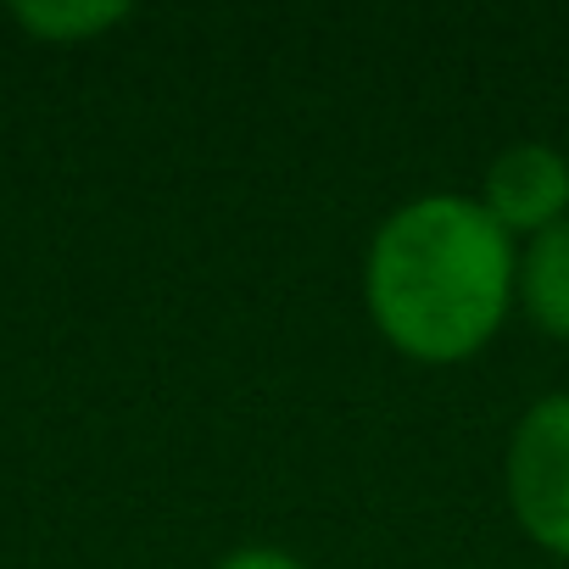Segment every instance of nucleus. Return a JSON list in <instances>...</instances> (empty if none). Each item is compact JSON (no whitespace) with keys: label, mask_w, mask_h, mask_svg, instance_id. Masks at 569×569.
Returning <instances> with one entry per match:
<instances>
[{"label":"nucleus","mask_w":569,"mask_h":569,"mask_svg":"<svg viewBox=\"0 0 569 569\" xmlns=\"http://www.w3.org/2000/svg\"><path fill=\"white\" fill-rule=\"evenodd\" d=\"M519 284L513 234L480 196L430 190L402 201L369 240L363 302L375 330L413 363H463L508 319Z\"/></svg>","instance_id":"f257e3e1"},{"label":"nucleus","mask_w":569,"mask_h":569,"mask_svg":"<svg viewBox=\"0 0 569 569\" xmlns=\"http://www.w3.org/2000/svg\"><path fill=\"white\" fill-rule=\"evenodd\" d=\"M502 486L519 530L569 558V391H552L530 402L508 436Z\"/></svg>","instance_id":"f03ea898"},{"label":"nucleus","mask_w":569,"mask_h":569,"mask_svg":"<svg viewBox=\"0 0 569 569\" xmlns=\"http://www.w3.org/2000/svg\"><path fill=\"white\" fill-rule=\"evenodd\" d=\"M480 207L519 240L569 218V157L547 140H513L497 151L480 184Z\"/></svg>","instance_id":"7ed1b4c3"},{"label":"nucleus","mask_w":569,"mask_h":569,"mask_svg":"<svg viewBox=\"0 0 569 569\" xmlns=\"http://www.w3.org/2000/svg\"><path fill=\"white\" fill-rule=\"evenodd\" d=\"M513 297L525 302L530 325L569 341V218L530 234L525 257H519V284Z\"/></svg>","instance_id":"20e7f679"},{"label":"nucleus","mask_w":569,"mask_h":569,"mask_svg":"<svg viewBox=\"0 0 569 569\" xmlns=\"http://www.w3.org/2000/svg\"><path fill=\"white\" fill-rule=\"evenodd\" d=\"M12 18L46 46H84L129 23V7H118V0H23V7H12Z\"/></svg>","instance_id":"39448f33"},{"label":"nucleus","mask_w":569,"mask_h":569,"mask_svg":"<svg viewBox=\"0 0 569 569\" xmlns=\"http://www.w3.org/2000/svg\"><path fill=\"white\" fill-rule=\"evenodd\" d=\"M218 569H308V563L284 547H234Z\"/></svg>","instance_id":"423d86ee"}]
</instances>
